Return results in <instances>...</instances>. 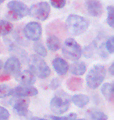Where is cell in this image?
<instances>
[{
  "label": "cell",
  "instance_id": "obj_2",
  "mask_svg": "<svg viewBox=\"0 0 114 120\" xmlns=\"http://www.w3.org/2000/svg\"><path fill=\"white\" fill-rule=\"evenodd\" d=\"M106 75V69L102 65H94L87 75L86 82L91 89H96L103 82Z\"/></svg>",
  "mask_w": 114,
  "mask_h": 120
},
{
  "label": "cell",
  "instance_id": "obj_13",
  "mask_svg": "<svg viewBox=\"0 0 114 120\" xmlns=\"http://www.w3.org/2000/svg\"><path fill=\"white\" fill-rule=\"evenodd\" d=\"M16 78L18 82L25 86H31L36 82L35 76L30 70H24L22 73H20Z\"/></svg>",
  "mask_w": 114,
  "mask_h": 120
},
{
  "label": "cell",
  "instance_id": "obj_11",
  "mask_svg": "<svg viewBox=\"0 0 114 120\" xmlns=\"http://www.w3.org/2000/svg\"><path fill=\"white\" fill-rule=\"evenodd\" d=\"M85 4L88 13L94 17H99L103 13L102 5L98 0H86Z\"/></svg>",
  "mask_w": 114,
  "mask_h": 120
},
{
  "label": "cell",
  "instance_id": "obj_7",
  "mask_svg": "<svg viewBox=\"0 0 114 120\" xmlns=\"http://www.w3.org/2000/svg\"><path fill=\"white\" fill-rule=\"evenodd\" d=\"M50 12H51V9L49 4L46 2H41L33 5L29 9L28 14L31 17L44 21L45 20H47L48 17L49 16Z\"/></svg>",
  "mask_w": 114,
  "mask_h": 120
},
{
  "label": "cell",
  "instance_id": "obj_22",
  "mask_svg": "<svg viewBox=\"0 0 114 120\" xmlns=\"http://www.w3.org/2000/svg\"><path fill=\"white\" fill-rule=\"evenodd\" d=\"M89 115L91 120H108V116L104 112L100 111H91Z\"/></svg>",
  "mask_w": 114,
  "mask_h": 120
},
{
  "label": "cell",
  "instance_id": "obj_8",
  "mask_svg": "<svg viewBox=\"0 0 114 120\" xmlns=\"http://www.w3.org/2000/svg\"><path fill=\"white\" fill-rule=\"evenodd\" d=\"M24 34L28 39L37 41L42 34V26L38 22H29L24 28Z\"/></svg>",
  "mask_w": 114,
  "mask_h": 120
},
{
  "label": "cell",
  "instance_id": "obj_25",
  "mask_svg": "<svg viewBox=\"0 0 114 120\" xmlns=\"http://www.w3.org/2000/svg\"><path fill=\"white\" fill-rule=\"evenodd\" d=\"M106 49L107 50V52H109V53L113 54L114 52V37L111 36L109 39L106 41Z\"/></svg>",
  "mask_w": 114,
  "mask_h": 120
},
{
  "label": "cell",
  "instance_id": "obj_31",
  "mask_svg": "<svg viewBox=\"0 0 114 120\" xmlns=\"http://www.w3.org/2000/svg\"><path fill=\"white\" fill-rule=\"evenodd\" d=\"M110 73L112 74V75H113V74H114V62H113L112 65L110 66Z\"/></svg>",
  "mask_w": 114,
  "mask_h": 120
},
{
  "label": "cell",
  "instance_id": "obj_29",
  "mask_svg": "<svg viewBox=\"0 0 114 120\" xmlns=\"http://www.w3.org/2000/svg\"><path fill=\"white\" fill-rule=\"evenodd\" d=\"M60 84H61V80L59 78H54L50 83V87L51 89L55 90L59 87Z\"/></svg>",
  "mask_w": 114,
  "mask_h": 120
},
{
  "label": "cell",
  "instance_id": "obj_24",
  "mask_svg": "<svg viewBox=\"0 0 114 120\" xmlns=\"http://www.w3.org/2000/svg\"><path fill=\"white\" fill-rule=\"evenodd\" d=\"M13 94V89L6 84L0 85V98H4Z\"/></svg>",
  "mask_w": 114,
  "mask_h": 120
},
{
  "label": "cell",
  "instance_id": "obj_20",
  "mask_svg": "<svg viewBox=\"0 0 114 120\" xmlns=\"http://www.w3.org/2000/svg\"><path fill=\"white\" fill-rule=\"evenodd\" d=\"M13 26L11 23L6 20H0V36L9 34L13 30Z\"/></svg>",
  "mask_w": 114,
  "mask_h": 120
},
{
  "label": "cell",
  "instance_id": "obj_16",
  "mask_svg": "<svg viewBox=\"0 0 114 120\" xmlns=\"http://www.w3.org/2000/svg\"><path fill=\"white\" fill-rule=\"evenodd\" d=\"M83 80L80 77H70L67 81V87L71 91H77L81 89Z\"/></svg>",
  "mask_w": 114,
  "mask_h": 120
},
{
  "label": "cell",
  "instance_id": "obj_3",
  "mask_svg": "<svg viewBox=\"0 0 114 120\" xmlns=\"http://www.w3.org/2000/svg\"><path fill=\"white\" fill-rule=\"evenodd\" d=\"M29 66H30V71L35 76H37L38 77L45 79L50 76V68L48 67L47 63L39 56H31L30 62H29Z\"/></svg>",
  "mask_w": 114,
  "mask_h": 120
},
{
  "label": "cell",
  "instance_id": "obj_34",
  "mask_svg": "<svg viewBox=\"0 0 114 120\" xmlns=\"http://www.w3.org/2000/svg\"><path fill=\"white\" fill-rule=\"evenodd\" d=\"M5 1V0H0V5H1L2 3V2H3Z\"/></svg>",
  "mask_w": 114,
  "mask_h": 120
},
{
  "label": "cell",
  "instance_id": "obj_5",
  "mask_svg": "<svg viewBox=\"0 0 114 120\" xmlns=\"http://www.w3.org/2000/svg\"><path fill=\"white\" fill-rule=\"evenodd\" d=\"M7 8L9 9L7 17L12 20H18L28 15L29 9L24 2L18 0H12L7 4Z\"/></svg>",
  "mask_w": 114,
  "mask_h": 120
},
{
  "label": "cell",
  "instance_id": "obj_30",
  "mask_svg": "<svg viewBox=\"0 0 114 120\" xmlns=\"http://www.w3.org/2000/svg\"><path fill=\"white\" fill-rule=\"evenodd\" d=\"M9 80V76L1 75V74H0V81H5V80Z\"/></svg>",
  "mask_w": 114,
  "mask_h": 120
},
{
  "label": "cell",
  "instance_id": "obj_23",
  "mask_svg": "<svg viewBox=\"0 0 114 120\" xmlns=\"http://www.w3.org/2000/svg\"><path fill=\"white\" fill-rule=\"evenodd\" d=\"M107 23L110 27H114V7L113 6L107 7Z\"/></svg>",
  "mask_w": 114,
  "mask_h": 120
},
{
  "label": "cell",
  "instance_id": "obj_21",
  "mask_svg": "<svg viewBox=\"0 0 114 120\" xmlns=\"http://www.w3.org/2000/svg\"><path fill=\"white\" fill-rule=\"evenodd\" d=\"M34 49H35V52L36 53L41 57H45L47 56V50H46V49L42 42L39 41L36 42L34 45Z\"/></svg>",
  "mask_w": 114,
  "mask_h": 120
},
{
  "label": "cell",
  "instance_id": "obj_15",
  "mask_svg": "<svg viewBox=\"0 0 114 120\" xmlns=\"http://www.w3.org/2000/svg\"><path fill=\"white\" fill-rule=\"evenodd\" d=\"M87 70V66L84 62H76L70 65V71L73 75L81 76L84 75Z\"/></svg>",
  "mask_w": 114,
  "mask_h": 120
},
{
  "label": "cell",
  "instance_id": "obj_14",
  "mask_svg": "<svg viewBox=\"0 0 114 120\" xmlns=\"http://www.w3.org/2000/svg\"><path fill=\"white\" fill-rule=\"evenodd\" d=\"M52 66L55 72L60 76L65 75L69 70V65L66 60L60 57H56L52 62Z\"/></svg>",
  "mask_w": 114,
  "mask_h": 120
},
{
  "label": "cell",
  "instance_id": "obj_18",
  "mask_svg": "<svg viewBox=\"0 0 114 120\" xmlns=\"http://www.w3.org/2000/svg\"><path fill=\"white\" fill-rule=\"evenodd\" d=\"M71 100L76 106L79 108H84L88 104L89 97L86 94H75L73 96Z\"/></svg>",
  "mask_w": 114,
  "mask_h": 120
},
{
  "label": "cell",
  "instance_id": "obj_6",
  "mask_svg": "<svg viewBox=\"0 0 114 120\" xmlns=\"http://www.w3.org/2000/svg\"><path fill=\"white\" fill-rule=\"evenodd\" d=\"M70 105V98L67 94H59L51 100L50 108L55 114L61 115L65 113L69 109Z\"/></svg>",
  "mask_w": 114,
  "mask_h": 120
},
{
  "label": "cell",
  "instance_id": "obj_27",
  "mask_svg": "<svg viewBox=\"0 0 114 120\" xmlns=\"http://www.w3.org/2000/svg\"><path fill=\"white\" fill-rule=\"evenodd\" d=\"M10 114L6 108L0 106V120H9Z\"/></svg>",
  "mask_w": 114,
  "mask_h": 120
},
{
  "label": "cell",
  "instance_id": "obj_10",
  "mask_svg": "<svg viewBox=\"0 0 114 120\" xmlns=\"http://www.w3.org/2000/svg\"><path fill=\"white\" fill-rule=\"evenodd\" d=\"M38 90L33 86L20 85L13 89V94L12 95H14L15 97L27 98L35 96L38 94Z\"/></svg>",
  "mask_w": 114,
  "mask_h": 120
},
{
  "label": "cell",
  "instance_id": "obj_32",
  "mask_svg": "<svg viewBox=\"0 0 114 120\" xmlns=\"http://www.w3.org/2000/svg\"><path fill=\"white\" fill-rule=\"evenodd\" d=\"M31 120H47V119L43 118H38V117H34V118L31 119Z\"/></svg>",
  "mask_w": 114,
  "mask_h": 120
},
{
  "label": "cell",
  "instance_id": "obj_19",
  "mask_svg": "<svg viewBox=\"0 0 114 120\" xmlns=\"http://www.w3.org/2000/svg\"><path fill=\"white\" fill-rule=\"evenodd\" d=\"M102 93L103 96L106 99L110 101H113V85L110 83H106L105 84L102 85L101 89Z\"/></svg>",
  "mask_w": 114,
  "mask_h": 120
},
{
  "label": "cell",
  "instance_id": "obj_33",
  "mask_svg": "<svg viewBox=\"0 0 114 120\" xmlns=\"http://www.w3.org/2000/svg\"><path fill=\"white\" fill-rule=\"evenodd\" d=\"M2 66H3V64H2V62L0 60V69L2 68Z\"/></svg>",
  "mask_w": 114,
  "mask_h": 120
},
{
  "label": "cell",
  "instance_id": "obj_9",
  "mask_svg": "<svg viewBox=\"0 0 114 120\" xmlns=\"http://www.w3.org/2000/svg\"><path fill=\"white\" fill-rule=\"evenodd\" d=\"M21 65L20 62L16 57H10L7 59L4 65V71L7 74H11L16 76L20 73Z\"/></svg>",
  "mask_w": 114,
  "mask_h": 120
},
{
  "label": "cell",
  "instance_id": "obj_12",
  "mask_svg": "<svg viewBox=\"0 0 114 120\" xmlns=\"http://www.w3.org/2000/svg\"><path fill=\"white\" fill-rule=\"evenodd\" d=\"M17 98L13 100V109L20 115V116H25L28 115V106H29V101L28 99L25 98H20L16 97Z\"/></svg>",
  "mask_w": 114,
  "mask_h": 120
},
{
  "label": "cell",
  "instance_id": "obj_17",
  "mask_svg": "<svg viewBox=\"0 0 114 120\" xmlns=\"http://www.w3.org/2000/svg\"><path fill=\"white\" fill-rule=\"evenodd\" d=\"M46 44H47L48 49L52 52H56L61 47V42H60L59 38L55 35H50L47 38Z\"/></svg>",
  "mask_w": 114,
  "mask_h": 120
},
{
  "label": "cell",
  "instance_id": "obj_26",
  "mask_svg": "<svg viewBox=\"0 0 114 120\" xmlns=\"http://www.w3.org/2000/svg\"><path fill=\"white\" fill-rule=\"evenodd\" d=\"M77 114L76 113H70L68 116L64 117H59V116H50V119L52 120H76L77 119Z\"/></svg>",
  "mask_w": 114,
  "mask_h": 120
},
{
  "label": "cell",
  "instance_id": "obj_28",
  "mask_svg": "<svg viewBox=\"0 0 114 120\" xmlns=\"http://www.w3.org/2000/svg\"><path fill=\"white\" fill-rule=\"evenodd\" d=\"M52 6L55 9H62L66 5L67 0H50Z\"/></svg>",
  "mask_w": 114,
  "mask_h": 120
},
{
  "label": "cell",
  "instance_id": "obj_4",
  "mask_svg": "<svg viewBox=\"0 0 114 120\" xmlns=\"http://www.w3.org/2000/svg\"><path fill=\"white\" fill-rule=\"evenodd\" d=\"M63 55L67 59L77 61L82 56V49L74 38H67L62 48Z\"/></svg>",
  "mask_w": 114,
  "mask_h": 120
},
{
  "label": "cell",
  "instance_id": "obj_1",
  "mask_svg": "<svg viewBox=\"0 0 114 120\" xmlns=\"http://www.w3.org/2000/svg\"><path fill=\"white\" fill-rule=\"evenodd\" d=\"M66 26L70 34L78 36L87 30L89 26V22L83 16L72 14L67 17Z\"/></svg>",
  "mask_w": 114,
  "mask_h": 120
},
{
  "label": "cell",
  "instance_id": "obj_35",
  "mask_svg": "<svg viewBox=\"0 0 114 120\" xmlns=\"http://www.w3.org/2000/svg\"><path fill=\"white\" fill-rule=\"evenodd\" d=\"M77 120H86V119H77Z\"/></svg>",
  "mask_w": 114,
  "mask_h": 120
}]
</instances>
